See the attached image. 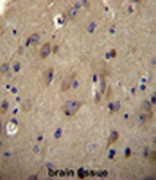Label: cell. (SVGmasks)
<instances>
[{
	"label": "cell",
	"instance_id": "3957f363",
	"mask_svg": "<svg viewBox=\"0 0 156 180\" xmlns=\"http://www.w3.org/2000/svg\"><path fill=\"white\" fill-rule=\"evenodd\" d=\"M54 70L52 68H49L45 70L43 74V79L46 86L50 85L53 78Z\"/></svg>",
	"mask_w": 156,
	"mask_h": 180
},
{
	"label": "cell",
	"instance_id": "7a4b0ae2",
	"mask_svg": "<svg viewBox=\"0 0 156 180\" xmlns=\"http://www.w3.org/2000/svg\"><path fill=\"white\" fill-rule=\"evenodd\" d=\"M76 76V74L75 73H72L64 78L61 84V90L63 92H65L70 88Z\"/></svg>",
	"mask_w": 156,
	"mask_h": 180
},
{
	"label": "cell",
	"instance_id": "6da1fadb",
	"mask_svg": "<svg viewBox=\"0 0 156 180\" xmlns=\"http://www.w3.org/2000/svg\"><path fill=\"white\" fill-rule=\"evenodd\" d=\"M81 107V104L76 100H70L67 101L62 107L63 112L67 117H72L77 112Z\"/></svg>",
	"mask_w": 156,
	"mask_h": 180
},
{
	"label": "cell",
	"instance_id": "52a82bcc",
	"mask_svg": "<svg viewBox=\"0 0 156 180\" xmlns=\"http://www.w3.org/2000/svg\"><path fill=\"white\" fill-rule=\"evenodd\" d=\"M9 109V103L7 100H3L1 104V114L4 115L6 114Z\"/></svg>",
	"mask_w": 156,
	"mask_h": 180
},
{
	"label": "cell",
	"instance_id": "9c48e42d",
	"mask_svg": "<svg viewBox=\"0 0 156 180\" xmlns=\"http://www.w3.org/2000/svg\"><path fill=\"white\" fill-rule=\"evenodd\" d=\"M9 68V64H8L4 63V64H2L1 67V73L2 74L6 73V72H8Z\"/></svg>",
	"mask_w": 156,
	"mask_h": 180
},
{
	"label": "cell",
	"instance_id": "ba28073f",
	"mask_svg": "<svg viewBox=\"0 0 156 180\" xmlns=\"http://www.w3.org/2000/svg\"><path fill=\"white\" fill-rule=\"evenodd\" d=\"M40 40V36L37 33H33L31 35L30 37V43L31 45L34 46L37 45Z\"/></svg>",
	"mask_w": 156,
	"mask_h": 180
},
{
	"label": "cell",
	"instance_id": "8992f818",
	"mask_svg": "<svg viewBox=\"0 0 156 180\" xmlns=\"http://www.w3.org/2000/svg\"><path fill=\"white\" fill-rule=\"evenodd\" d=\"M31 103L29 100L26 99L23 101L21 104V108L23 112H28L31 109Z\"/></svg>",
	"mask_w": 156,
	"mask_h": 180
},
{
	"label": "cell",
	"instance_id": "277c9868",
	"mask_svg": "<svg viewBox=\"0 0 156 180\" xmlns=\"http://www.w3.org/2000/svg\"><path fill=\"white\" fill-rule=\"evenodd\" d=\"M50 53V45L49 43H46L42 46L40 50V55L43 59L46 58Z\"/></svg>",
	"mask_w": 156,
	"mask_h": 180
},
{
	"label": "cell",
	"instance_id": "5b68a950",
	"mask_svg": "<svg viewBox=\"0 0 156 180\" xmlns=\"http://www.w3.org/2000/svg\"><path fill=\"white\" fill-rule=\"evenodd\" d=\"M119 133L117 132H112L111 135H110L109 138L108 139V145L107 148H108L112 144H114L119 139Z\"/></svg>",
	"mask_w": 156,
	"mask_h": 180
}]
</instances>
